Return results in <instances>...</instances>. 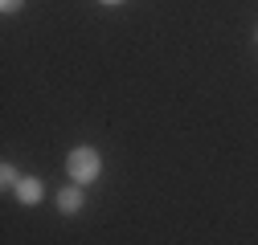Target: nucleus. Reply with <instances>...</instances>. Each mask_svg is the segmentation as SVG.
<instances>
[{
  "mask_svg": "<svg viewBox=\"0 0 258 245\" xmlns=\"http://www.w3.org/2000/svg\"><path fill=\"white\" fill-rule=\"evenodd\" d=\"M66 168H70V176L78 184H90V180H99L103 160H99V151H94V147H74L70 156H66Z\"/></svg>",
  "mask_w": 258,
  "mask_h": 245,
  "instance_id": "nucleus-1",
  "label": "nucleus"
},
{
  "mask_svg": "<svg viewBox=\"0 0 258 245\" xmlns=\"http://www.w3.org/2000/svg\"><path fill=\"white\" fill-rule=\"evenodd\" d=\"M17 196H21V204H37V200H41V180H37V176H25V180L17 184Z\"/></svg>",
  "mask_w": 258,
  "mask_h": 245,
  "instance_id": "nucleus-2",
  "label": "nucleus"
},
{
  "mask_svg": "<svg viewBox=\"0 0 258 245\" xmlns=\"http://www.w3.org/2000/svg\"><path fill=\"white\" fill-rule=\"evenodd\" d=\"M57 208H61V212H78V208H82V192H78V188H61V192H57Z\"/></svg>",
  "mask_w": 258,
  "mask_h": 245,
  "instance_id": "nucleus-3",
  "label": "nucleus"
},
{
  "mask_svg": "<svg viewBox=\"0 0 258 245\" xmlns=\"http://www.w3.org/2000/svg\"><path fill=\"white\" fill-rule=\"evenodd\" d=\"M0 180H5V184H9V188H13V184H21V180H17V172H13L9 164H5V168H0Z\"/></svg>",
  "mask_w": 258,
  "mask_h": 245,
  "instance_id": "nucleus-4",
  "label": "nucleus"
},
{
  "mask_svg": "<svg viewBox=\"0 0 258 245\" xmlns=\"http://www.w3.org/2000/svg\"><path fill=\"white\" fill-rule=\"evenodd\" d=\"M0 5H5V13H17V9H21V0H0Z\"/></svg>",
  "mask_w": 258,
  "mask_h": 245,
  "instance_id": "nucleus-5",
  "label": "nucleus"
},
{
  "mask_svg": "<svg viewBox=\"0 0 258 245\" xmlns=\"http://www.w3.org/2000/svg\"><path fill=\"white\" fill-rule=\"evenodd\" d=\"M103 5H123V0H103Z\"/></svg>",
  "mask_w": 258,
  "mask_h": 245,
  "instance_id": "nucleus-6",
  "label": "nucleus"
}]
</instances>
